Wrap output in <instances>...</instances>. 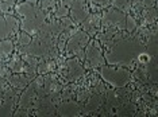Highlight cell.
Returning a JSON list of instances; mask_svg holds the SVG:
<instances>
[{"mask_svg":"<svg viewBox=\"0 0 158 117\" xmlns=\"http://www.w3.org/2000/svg\"><path fill=\"white\" fill-rule=\"evenodd\" d=\"M78 112H80V105L74 101L62 102L58 108V113L61 116H73L78 115Z\"/></svg>","mask_w":158,"mask_h":117,"instance_id":"13","label":"cell"},{"mask_svg":"<svg viewBox=\"0 0 158 117\" xmlns=\"http://www.w3.org/2000/svg\"><path fill=\"white\" fill-rule=\"evenodd\" d=\"M124 20H126V14L119 11L116 8H108L104 12V16H102V23L107 28H124Z\"/></svg>","mask_w":158,"mask_h":117,"instance_id":"7","label":"cell"},{"mask_svg":"<svg viewBox=\"0 0 158 117\" xmlns=\"http://www.w3.org/2000/svg\"><path fill=\"white\" fill-rule=\"evenodd\" d=\"M65 16H69V8L65 6H57V11L54 14V18L56 19H61V18H65Z\"/></svg>","mask_w":158,"mask_h":117,"instance_id":"21","label":"cell"},{"mask_svg":"<svg viewBox=\"0 0 158 117\" xmlns=\"http://www.w3.org/2000/svg\"><path fill=\"white\" fill-rule=\"evenodd\" d=\"M31 38L33 37L28 35L27 33H24V31H22V33H16V42H18V45H19L20 47L27 46L31 42Z\"/></svg>","mask_w":158,"mask_h":117,"instance_id":"17","label":"cell"},{"mask_svg":"<svg viewBox=\"0 0 158 117\" xmlns=\"http://www.w3.org/2000/svg\"><path fill=\"white\" fill-rule=\"evenodd\" d=\"M88 42H89V35L84 30H76L66 41L65 45L66 53L70 55H77L78 58L84 61L85 58L84 50L85 46L88 45Z\"/></svg>","mask_w":158,"mask_h":117,"instance_id":"4","label":"cell"},{"mask_svg":"<svg viewBox=\"0 0 158 117\" xmlns=\"http://www.w3.org/2000/svg\"><path fill=\"white\" fill-rule=\"evenodd\" d=\"M84 55H85V61H87V65L89 67H100L102 65L106 63V59H104L103 55V50H102V45H100L99 39H89L88 45L85 46L84 50Z\"/></svg>","mask_w":158,"mask_h":117,"instance_id":"5","label":"cell"},{"mask_svg":"<svg viewBox=\"0 0 158 117\" xmlns=\"http://www.w3.org/2000/svg\"><path fill=\"white\" fill-rule=\"evenodd\" d=\"M89 2L92 3V4H96V6H100V7H104L107 6L111 0H89Z\"/></svg>","mask_w":158,"mask_h":117,"instance_id":"25","label":"cell"},{"mask_svg":"<svg viewBox=\"0 0 158 117\" xmlns=\"http://www.w3.org/2000/svg\"><path fill=\"white\" fill-rule=\"evenodd\" d=\"M38 6L41 7V10H44V11L48 14L49 11L54 10L56 3H54V0H38Z\"/></svg>","mask_w":158,"mask_h":117,"instance_id":"19","label":"cell"},{"mask_svg":"<svg viewBox=\"0 0 158 117\" xmlns=\"http://www.w3.org/2000/svg\"><path fill=\"white\" fill-rule=\"evenodd\" d=\"M141 51H143L142 45L134 39H119L115 42L110 51L106 54L104 59L108 65H130L136 59Z\"/></svg>","mask_w":158,"mask_h":117,"instance_id":"2","label":"cell"},{"mask_svg":"<svg viewBox=\"0 0 158 117\" xmlns=\"http://www.w3.org/2000/svg\"><path fill=\"white\" fill-rule=\"evenodd\" d=\"M154 2H156V0H141L142 6H143V7H149V8L154 4Z\"/></svg>","mask_w":158,"mask_h":117,"instance_id":"26","label":"cell"},{"mask_svg":"<svg viewBox=\"0 0 158 117\" xmlns=\"http://www.w3.org/2000/svg\"><path fill=\"white\" fill-rule=\"evenodd\" d=\"M16 0H2L0 2V12L2 14H8L12 7H15Z\"/></svg>","mask_w":158,"mask_h":117,"instance_id":"20","label":"cell"},{"mask_svg":"<svg viewBox=\"0 0 158 117\" xmlns=\"http://www.w3.org/2000/svg\"><path fill=\"white\" fill-rule=\"evenodd\" d=\"M65 74L68 81H76L80 77L84 76V67L81 66V63L77 61L76 58L73 59H68L65 63Z\"/></svg>","mask_w":158,"mask_h":117,"instance_id":"8","label":"cell"},{"mask_svg":"<svg viewBox=\"0 0 158 117\" xmlns=\"http://www.w3.org/2000/svg\"><path fill=\"white\" fill-rule=\"evenodd\" d=\"M82 3H85V0H60V4L65 6L68 8H72L77 4H82Z\"/></svg>","mask_w":158,"mask_h":117,"instance_id":"22","label":"cell"},{"mask_svg":"<svg viewBox=\"0 0 158 117\" xmlns=\"http://www.w3.org/2000/svg\"><path fill=\"white\" fill-rule=\"evenodd\" d=\"M112 7L126 14V12L130 11L131 2H130V0H112Z\"/></svg>","mask_w":158,"mask_h":117,"instance_id":"15","label":"cell"},{"mask_svg":"<svg viewBox=\"0 0 158 117\" xmlns=\"http://www.w3.org/2000/svg\"><path fill=\"white\" fill-rule=\"evenodd\" d=\"M10 76H11V72H10L8 66H7L4 62H0V77L7 80Z\"/></svg>","mask_w":158,"mask_h":117,"instance_id":"23","label":"cell"},{"mask_svg":"<svg viewBox=\"0 0 158 117\" xmlns=\"http://www.w3.org/2000/svg\"><path fill=\"white\" fill-rule=\"evenodd\" d=\"M100 22H102V16H100V14H93V15L89 14L87 19L81 23L82 30H84L88 35H93L96 33V30L102 26Z\"/></svg>","mask_w":158,"mask_h":117,"instance_id":"11","label":"cell"},{"mask_svg":"<svg viewBox=\"0 0 158 117\" xmlns=\"http://www.w3.org/2000/svg\"><path fill=\"white\" fill-rule=\"evenodd\" d=\"M6 90H7V86H6V80H4V78H2V77H0V100H2V98H3V96H4Z\"/></svg>","mask_w":158,"mask_h":117,"instance_id":"24","label":"cell"},{"mask_svg":"<svg viewBox=\"0 0 158 117\" xmlns=\"http://www.w3.org/2000/svg\"><path fill=\"white\" fill-rule=\"evenodd\" d=\"M56 69V62L52 61V59H46V61L41 62L37 67V72L39 74H46V73H50Z\"/></svg>","mask_w":158,"mask_h":117,"instance_id":"14","label":"cell"},{"mask_svg":"<svg viewBox=\"0 0 158 117\" xmlns=\"http://www.w3.org/2000/svg\"><path fill=\"white\" fill-rule=\"evenodd\" d=\"M34 78H35V74H31L30 76V74H27V73H14L7 78V81H8L10 85L14 86L15 89H23Z\"/></svg>","mask_w":158,"mask_h":117,"instance_id":"9","label":"cell"},{"mask_svg":"<svg viewBox=\"0 0 158 117\" xmlns=\"http://www.w3.org/2000/svg\"><path fill=\"white\" fill-rule=\"evenodd\" d=\"M89 15V8L87 7V3H82V4H77L74 7L69 8V16L74 23L81 24Z\"/></svg>","mask_w":158,"mask_h":117,"instance_id":"10","label":"cell"},{"mask_svg":"<svg viewBox=\"0 0 158 117\" xmlns=\"http://www.w3.org/2000/svg\"><path fill=\"white\" fill-rule=\"evenodd\" d=\"M100 77L114 88H124L130 82L131 73L124 67H112L111 65L104 63L100 66Z\"/></svg>","mask_w":158,"mask_h":117,"instance_id":"3","label":"cell"},{"mask_svg":"<svg viewBox=\"0 0 158 117\" xmlns=\"http://www.w3.org/2000/svg\"><path fill=\"white\" fill-rule=\"evenodd\" d=\"M138 27V23L136 20L132 18L131 15H126V20H124V30H127L128 33H132V31L136 30Z\"/></svg>","mask_w":158,"mask_h":117,"instance_id":"18","label":"cell"},{"mask_svg":"<svg viewBox=\"0 0 158 117\" xmlns=\"http://www.w3.org/2000/svg\"><path fill=\"white\" fill-rule=\"evenodd\" d=\"M15 12L19 16V28L31 37L39 33V28L49 16L38 4H31L27 0L15 4Z\"/></svg>","mask_w":158,"mask_h":117,"instance_id":"1","label":"cell"},{"mask_svg":"<svg viewBox=\"0 0 158 117\" xmlns=\"http://www.w3.org/2000/svg\"><path fill=\"white\" fill-rule=\"evenodd\" d=\"M19 30V19L11 14L0 15V41L10 38Z\"/></svg>","mask_w":158,"mask_h":117,"instance_id":"6","label":"cell"},{"mask_svg":"<svg viewBox=\"0 0 158 117\" xmlns=\"http://www.w3.org/2000/svg\"><path fill=\"white\" fill-rule=\"evenodd\" d=\"M14 53V42L11 39H3L0 41V62L8 61V58Z\"/></svg>","mask_w":158,"mask_h":117,"instance_id":"12","label":"cell"},{"mask_svg":"<svg viewBox=\"0 0 158 117\" xmlns=\"http://www.w3.org/2000/svg\"><path fill=\"white\" fill-rule=\"evenodd\" d=\"M12 106H14V101L7 98L6 101H3L0 104V116H8L12 113Z\"/></svg>","mask_w":158,"mask_h":117,"instance_id":"16","label":"cell"}]
</instances>
